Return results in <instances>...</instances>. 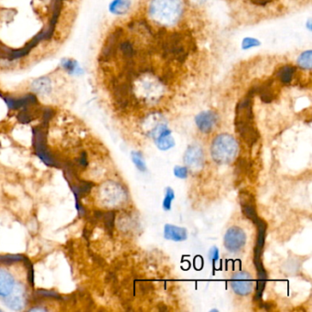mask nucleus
Returning <instances> with one entry per match:
<instances>
[{"label":"nucleus","instance_id":"obj_9","mask_svg":"<svg viewBox=\"0 0 312 312\" xmlns=\"http://www.w3.org/2000/svg\"><path fill=\"white\" fill-rule=\"evenodd\" d=\"M184 162L192 170H200L204 167L203 149L198 146H190L184 155Z\"/></svg>","mask_w":312,"mask_h":312},{"label":"nucleus","instance_id":"obj_24","mask_svg":"<svg viewBox=\"0 0 312 312\" xmlns=\"http://www.w3.org/2000/svg\"><path fill=\"white\" fill-rule=\"evenodd\" d=\"M131 157H132V160H133L134 164L140 171L144 172L146 170V166L145 160H144V157H143L142 153L134 151V152L131 153Z\"/></svg>","mask_w":312,"mask_h":312},{"label":"nucleus","instance_id":"obj_1","mask_svg":"<svg viewBox=\"0 0 312 312\" xmlns=\"http://www.w3.org/2000/svg\"><path fill=\"white\" fill-rule=\"evenodd\" d=\"M157 41L162 56L168 61L183 62L189 52L195 48L192 39L181 32L167 33L161 31V34L157 37Z\"/></svg>","mask_w":312,"mask_h":312},{"label":"nucleus","instance_id":"obj_7","mask_svg":"<svg viewBox=\"0 0 312 312\" xmlns=\"http://www.w3.org/2000/svg\"><path fill=\"white\" fill-rule=\"evenodd\" d=\"M254 280L252 276L247 272H237L231 278V287L239 296H247L253 291Z\"/></svg>","mask_w":312,"mask_h":312},{"label":"nucleus","instance_id":"obj_34","mask_svg":"<svg viewBox=\"0 0 312 312\" xmlns=\"http://www.w3.org/2000/svg\"><path fill=\"white\" fill-rule=\"evenodd\" d=\"M209 258L212 262L218 261L219 259V250L217 247H212L209 252Z\"/></svg>","mask_w":312,"mask_h":312},{"label":"nucleus","instance_id":"obj_36","mask_svg":"<svg viewBox=\"0 0 312 312\" xmlns=\"http://www.w3.org/2000/svg\"><path fill=\"white\" fill-rule=\"evenodd\" d=\"M254 4L255 5H258V6H265L267 5L269 2H271L272 0H251Z\"/></svg>","mask_w":312,"mask_h":312},{"label":"nucleus","instance_id":"obj_14","mask_svg":"<svg viewBox=\"0 0 312 312\" xmlns=\"http://www.w3.org/2000/svg\"><path fill=\"white\" fill-rule=\"evenodd\" d=\"M5 102L7 104L8 108L12 110H18L21 108H28L29 105L36 104L38 103L37 97L34 95H27L20 98H12V97H5Z\"/></svg>","mask_w":312,"mask_h":312},{"label":"nucleus","instance_id":"obj_20","mask_svg":"<svg viewBox=\"0 0 312 312\" xmlns=\"http://www.w3.org/2000/svg\"><path fill=\"white\" fill-rule=\"evenodd\" d=\"M130 7L129 0H114L110 5V11L113 14L123 15L127 12Z\"/></svg>","mask_w":312,"mask_h":312},{"label":"nucleus","instance_id":"obj_23","mask_svg":"<svg viewBox=\"0 0 312 312\" xmlns=\"http://www.w3.org/2000/svg\"><path fill=\"white\" fill-rule=\"evenodd\" d=\"M25 256L22 254H3L0 255V264L11 265L24 260Z\"/></svg>","mask_w":312,"mask_h":312},{"label":"nucleus","instance_id":"obj_12","mask_svg":"<svg viewBox=\"0 0 312 312\" xmlns=\"http://www.w3.org/2000/svg\"><path fill=\"white\" fill-rule=\"evenodd\" d=\"M273 81L269 80L262 83L261 84L255 85L250 90L248 95L254 96L258 95L262 101L265 103H271L275 99V92L273 90Z\"/></svg>","mask_w":312,"mask_h":312},{"label":"nucleus","instance_id":"obj_32","mask_svg":"<svg viewBox=\"0 0 312 312\" xmlns=\"http://www.w3.org/2000/svg\"><path fill=\"white\" fill-rule=\"evenodd\" d=\"M258 45H259V42L257 40H255V39H252V38H247L243 42V48L245 50L252 48L254 46H258Z\"/></svg>","mask_w":312,"mask_h":312},{"label":"nucleus","instance_id":"obj_4","mask_svg":"<svg viewBox=\"0 0 312 312\" xmlns=\"http://www.w3.org/2000/svg\"><path fill=\"white\" fill-rule=\"evenodd\" d=\"M211 156L218 164L231 163L238 152V144L230 135H220L211 145Z\"/></svg>","mask_w":312,"mask_h":312},{"label":"nucleus","instance_id":"obj_11","mask_svg":"<svg viewBox=\"0 0 312 312\" xmlns=\"http://www.w3.org/2000/svg\"><path fill=\"white\" fill-rule=\"evenodd\" d=\"M123 34V30L121 29H116L108 37L106 43L103 49L101 58L103 61H109L113 58L117 51V48L120 44V39Z\"/></svg>","mask_w":312,"mask_h":312},{"label":"nucleus","instance_id":"obj_25","mask_svg":"<svg viewBox=\"0 0 312 312\" xmlns=\"http://www.w3.org/2000/svg\"><path fill=\"white\" fill-rule=\"evenodd\" d=\"M115 211L113 210H109L107 212H104L103 213V220H104V224L105 226V229L107 230V232H111L113 231L114 228V224H115Z\"/></svg>","mask_w":312,"mask_h":312},{"label":"nucleus","instance_id":"obj_15","mask_svg":"<svg viewBox=\"0 0 312 312\" xmlns=\"http://www.w3.org/2000/svg\"><path fill=\"white\" fill-rule=\"evenodd\" d=\"M15 288L13 276L5 269H0V297L9 295Z\"/></svg>","mask_w":312,"mask_h":312},{"label":"nucleus","instance_id":"obj_28","mask_svg":"<svg viewBox=\"0 0 312 312\" xmlns=\"http://www.w3.org/2000/svg\"><path fill=\"white\" fill-rule=\"evenodd\" d=\"M24 263L25 266L27 267V275H28V282L31 287L34 286V269H33V265L30 262L29 258L25 257L24 258Z\"/></svg>","mask_w":312,"mask_h":312},{"label":"nucleus","instance_id":"obj_30","mask_svg":"<svg viewBox=\"0 0 312 312\" xmlns=\"http://www.w3.org/2000/svg\"><path fill=\"white\" fill-rule=\"evenodd\" d=\"M174 174L179 179H187L188 178V167L176 166L174 167Z\"/></svg>","mask_w":312,"mask_h":312},{"label":"nucleus","instance_id":"obj_5","mask_svg":"<svg viewBox=\"0 0 312 312\" xmlns=\"http://www.w3.org/2000/svg\"><path fill=\"white\" fill-rule=\"evenodd\" d=\"M46 125H42L36 127H33V146L35 149L37 156L43 161L44 164H46L49 167H60L57 160L53 158L51 153L49 151L47 145H46V132H45Z\"/></svg>","mask_w":312,"mask_h":312},{"label":"nucleus","instance_id":"obj_10","mask_svg":"<svg viewBox=\"0 0 312 312\" xmlns=\"http://www.w3.org/2000/svg\"><path fill=\"white\" fill-rule=\"evenodd\" d=\"M240 204H241L242 211L244 215L249 220H251L255 225L260 218L258 217L256 213L254 197L252 196L249 192L242 190L240 192Z\"/></svg>","mask_w":312,"mask_h":312},{"label":"nucleus","instance_id":"obj_16","mask_svg":"<svg viewBox=\"0 0 312 312\" xmlns=\"http://www.w3.org/2000/svg\"><path fill=\"white\" fill-rule=\"evenodd\" d=\"M164 237L174 242H183L188 238V232L185 228L166 225L164 227Z\"/></svg>","mask_w":312,"mask_h":312},{"label":"nucleus","instance_id":"obj_31","mask_svg":"<svg viewBox=\"0 0 312 312\" xmlns=\"http://www.w3.org/2000/svg\"><path fill=\"white\" fill-rule=\"evenodd\" d=\"M153 290H154V288H153V285L151 283L141 282V283L139 284V291H140V293L142 295H146V294L151 292Z\"/></svg>","mask_w":312,"mask_h":312},{"label":"nucleus","instance_id":"obj_26","mask_svg":"<svg viewBox=\"0 0 312 312\" xmlns=\"http://www.w3.org/2000/svg\"><path fill=\"white\" fill-rule=\"evenodd\" d=\"M175 193L174 190L167 187L166 189V194H165V198L163 200V209L165 210H169L171 209V203L172 201L174 200Z\"/></svg>","mask_w":312,"mask_h":312},{"label":"nucleus","instance_id":"obj_39","mask_svg":"<svg viewBox=\"0 0 312 312\" xmlns=\"http://www.w3.org/2000/svg\"><path fill=\"white\" fill-rule=\"evenodd\" d=\"M0 312H2V311H1V310H0Z\"/></svg>","mask_w":312,"mask_h":312},{"label":"nucleus","instance_id":"obj_22","mask_svg":"<svg viewBox=\"0 0 312 312\" xmlns=\"http://www.w3.org/2000/svg\"><path fill=\"white\" fill-rule=\"evenodd\" d=\"M298 65L305 69H312V51H304L298 59Z\"/></svg>","mask_w":312,"mask_h":312},{"label":"nucleus","instance_id":"obj_38","mask_svg":"<svg viewBox=\"0 0 312 312\" xmlns=\"http://www.w3.org/2000/svg\"><path fill=\"white\" fill-rule=\"evenodd\" d=\"M194 1H196V2H204L205 0H194Z\"/></svg>","mask_w":312,"mask_h":312},{"label":"nucleus","instance_id":"obj_13","mask_svg":"<svg viewBox=\"0 0 312 312\" xmlns=\"http://www.w3.org/2000/svg\"><path fill=\"white\" fill-rule=\"evenodd\" d=\"M197 126L204 133H209L217 122V116L210 111H206L199 114L195 118Z\"/></svg>","mask_w":312,"mask_h":312},{"label":"nucleus","instance_id":"obj_27","mask_svg":"<svg viewBox=\"0 0 312 312\" xmlns=\"http://www.w3.org/2000/svg\"><path fill=\"white\" fill-rule=\"evenodd\" d=\"M18 120L22 124H29V122H31L32 120L35 119V116L30 113L28 108H24L22 111H21L19 113V115L17 116Z\"/></svg>","mask_w":312,"mask_h":312},{"label":"nucleus","instance_id":"obj_19","mask_svg":"<svg viewBox=\"0 0 312 312\" xmlns=\"http://www.w3.org/2000/svg\"><path fill=\"white\" fill-rule=\"evenodd\" d=\"M32 89L34 92L41 95H47L51 92V80L48 77H41L32 83Z\"/></svg>","mask_w":312,"mask_h":312},{"label":"nucleus","instance_id":"obj_17","mask_svg":"<svg viewBox=\"0 0 312 312\" xmlns=\"http://www.w3.org/2000/svg\"><path fill=\"white\" fill-rule=\"evenodd\" d=\"M3 300L12 311H21L26 303V298L21 291H17V292L12 291L9 295L3 298Z\"/></svg>","mask_w":312,"mask_h":312},{"label":"nucleus","instance_id":"obj_29","mask_svg":"<svg viewBox=\"0 0 312 312\" xmlns=\"http://www.w3.org/2000/svg\"><path fill=\"white\" fill-rule=\"evenodd\" d=\"M37 296L42 298H54V299H61V296L57 292L53 291H47V290H39L36 291Z\"/></svg>","mask_w":312,"mask_h":312},{"label":"nucleus","instance_id":"obj_3","mask_svg":"<svg viewBox=\"0 0 312 312\" xmlns=\"http://www.w3.org/2000/svg\"><path fill=\"white\" fill-rule=\"evenodd\" d=\"M182 10V0H152L149 7L153 20L164 26H171L179 21Z\"/></svg>","mask_w":312,"mask_h":312},{"label":"nucleus","instance_id":"obj_6","mask_svg":"<svg viewBox=\"0 0 312 312\" xmlns=\"http://www.w3.org/2000/svg\"><path fill=\"white\" fill-rule=\"evenodd\" d=\"M225 247L231 253H237L242 250L247 243L245 232L236 226L231 227L225 235Z\"/></svg>","mask_w":312,"mask_h":312},{"label":"nucleus","instance_id":"obj_33","mask_svg":"<svg viewBox=\"0 0 312 312\" xmlns=\"http://www.w3.org/2000/svg\"><path fill=\"white\" fill-rule=\"evenodd\" d=\"M51 117H52V110L50 108L44 110L43 123H42V125L47 126V125H48V124H49V121H50L51 119Z\"/></svg>","mask_w":312,"mask_h":312},{"label":"nucleus","instance_id":"obj_21","mask_svg":"<svg viewBox=\"0 0 312 312\" xmlns=\"http://www.w3.org/2000/svg\"><path fill=\"white\" fill-rule=\"evenodd\" d=\"M61 65L70 74H81L83 73V70L81 69L78 62L74 60L63 59L61 62Z\"/></svg>","mask_w":312,"mask_h":312},{"label":"nucleus","instance_id":"obj_37","mask_svg":"<svg viewBox=\"0 0 312 312\" xmlns=\"http://www.w3.org/2000/svg\"><path fill=\"white\" fill-rule=\"evenodd\" d=\"M29 312H47L46 309H41V308H34V309H30Z\"/></svg>","mask_w":312,"mask_h":312},{"label":"nucleus","instance_id":"obj_35","mask_svg":"<svg viewBox=\"0 0 312 312\" xmlns=\"http://www.w3.org/2000/svg\"><path fill=\"white\" fill-rule=\"evenodd\" d=\"M79 164H80L81 166H83V167H87V157H86V154H85V153H83V155L81 156V158L79 159Z\"/></svg>","mask_w":312,"mask_h":312},{"label":"nucleus","instance_id":"obj_18","mask_svg":"<svg viewBox=\"0 0 312 312\" xmlns=\"http://www.w3.org/2000/svg\"><path fill=\"white\" fill-rule=\"evenodd\" d=\"M296 73V68L294 66L286 65L281 67L276 72V77L284 84H289L292 82V79Z\"/></svg>","mask_w":312,"mask_h":312},{"label":"nucleus","instance_id":"obj_8","mask_svg":"<svg viewBox=\"0 0 312 312\" xmlns=\"http://www.w3.org/2000/svg\"><path fill=\"white\" fill-rule=\"evenodd\" d=\"M152 138L157 146L161 150H167L174 146V139L171 137V131L165 125H160L153 129Z\"/></svg>","mask_w":312,"mask_h":312},{"label":"nucleus","instance_id":"obj_2","mask_svg":"<svg viewBox=\"0 0 312 312\" xmlns=\"http://www.w3.org/2000/svg\"><path fill=\"white\" fill-rule=\"evenodd\" d=\"M252 97L248 95L242 99L235 110V129L249 146H254L259 139V133L254 125Z\"/></svg>","mask_w":312,"mask_h":312}]
</instances>
